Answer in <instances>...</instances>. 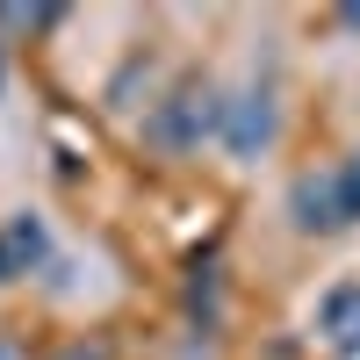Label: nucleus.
I'll return each instance as SVG.
<instances>
[{"instance_id": "nucleus-1", "label": "nucleus", "mask_w": 360, "mask_h": 360, "mask_svg": "<svg viewBox=\"0 0 360 360\" xmlns=\"http://www.w3.org/2000/svg\"><path fill=\"white\" fill-rule=\"evenodd\" d=\"M288 209L303 231H353L360 224V152L324 166V173H303L288 188Z\"/></svg>"}, {"instance_id": "nucleus-2", "label": "nucleus", "mask_w": 360, "mask_h": 360, "mask_svg": "<svg viewBox=\"0 0 360 360\" xmlns=\"http://www.w3.org/2000/svg\"><path fill=\"white\" fill-rule=\"evenodd\" d=\"M51 259V224L37 217V209H15L8 224H0V288L37 274V266Z\"/></svg>"}, {"instance_id": "nucleus-3", "label": "nucleus", "mask_w": 360, "mask_h": 360, "mask_svg": "<svg viewBox=\"0 0 360 360\" xmlns=\"http://www.w3.org/2000/svg\"><path fill=\"white\" fill-rule=\"evenodd\" d=\"M266 137H274V108H266V94L224 101V144H231V152H259Z\"/></svg>"}, {"instance_id": "nucleus-4", "label": "nucleus", "mask_w": 360, "mask_h": 360, "mask_svg": "<svg viewBox=\"0 0 360 360\" xmlns=\"http://www.w3.org/2000/svg\"><path fill=\"white\" fill-rule=\"evenodd\" d=\"M317 324H324V339H332V353L353 346V339H360V281H339L332 295H324V303H317Z\"/></svg>"}, {"instance_id": "nucleus-5", "label": "nucleus", "mask_w": 360, "mask_h": 360, "mask_svg": "<svg viewBox=\"0 0 360 360\" xmlns=\"http://www.w3.org/2000/svg\"><path fill=\"white\" fill-rule=\"evenodd\" d=\"M0 22L8 29H44V22H58V8H0Z\"/></svg>"}, {"instance_id": "nucleus-6", "label": "nucleus", "mask_w": 360, "mask_h": 360, "mask_svg": "<svg viewBox=\"0 0 360 360\" xmlns=\"http://www.w3.org/2000/svg\"><path fill=\"white\" fill-rule=\"evenodd\" d=\"M339 360H360V339H353V346H339Z\"/></svg>"}]
</instances>
